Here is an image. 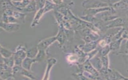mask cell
I'll return each instance as SVG.
<instances>
[{
	"label": "cell",
	"instance_id": "cell-9",
	"mask_svg": "<svg viewBox=\"0 0 128 80\" xmlns=\"http://www.w3.org/2000/svg\"><path fill=\"white\" fill-rule=\"evenodd\" d=\"M112 8L111 6H106L104 8H90V9H85L83 11V14L84 15H90L92 16H95L97 14L107 11V10H110Z\"/></svg>",
	"mask_w": 128,
	"mask_h": 80
},
{
	"label": "cell",
	"instance_id": "cell-26",
	"mask_svg": "<svg viewBox=\"0 0 128 80\" xmlns=\"http://www.w3.org/2000/svg\"><path fill=\"white\" fill-rule=\"evenodd\" d=\"M3 64L6 65L7 66L12 68L14 65V59L13 55L11 56L10 58H4L3 60Z\"/></svg>",
	"mask_w": 128,
	"mask_h": 80
},
{
	"label": "cell",
	"instance_id": "cell-3",
	"mask_svg": "<svg viewBox=\"0 0 128 80\" xmlns=\"http://www.w3.org/2000/svg\"><path fill=\"white\" fill-rule=\"evenodd\" d=\"M126 24V20L120 17H118L111 21L104 22V25L105 30L117 28H122V26Z\"/></svg>",
	"mask_w": 128,
	"mask_h": 80
},
{
	"label": "cell",
	"instance_id": "cell-11",
	"mask_svg": "<svg viewBox=\"0 0 128 80\" xmlns=\"http://www.w3.org/2000/svg\"><path fill=\"white\" fill-rule=\"evenodd\" d=\"M111 6L114 10H127L128 7L127 0H120L115 2L111 4Z\"/></svg>",
	"mask_w": 128,
	"mask_h": 80
},
{
	"label": "cell",
	"instance_id": "cell-16",
	"mask_svg": "<svg viewBox=\"0 0 128 80\" xmlns=\"http://www.w3.org/2000/svg\"><path fill=\"white\" fill-rule=\"evenodd\" d=\"M35 11H36L35 0H30L29 4L22 10L21 12L26 14V12H31Z\"/></svg>",
	"mask_w": 128,
	"mask_h": 80
},
{
	"label": "cell",
	"instance_id": "cell-17",
	"mask_svg": "<svg viewBox=\"0 0 128 80\" xmlns=\"http://www.w3.org/2000/svg\"><path fill=\"white\" fill-rule=\"evenodd\" d=\"M12 16L16 20H18L20 22H24L26 14L20 11L14 10Z\"/></svg>",
	"mask_w": 128,
	"mask_h": 80
},
{
	"label": "cell",
	"instance_id": "cell-36",
	"mask_svg": "<svg viewBox=\"0 0 128 80\" xmlns=\"http://www.w3.org/2000/svg\"><path fill=\"white\" fill-rule=\"evenodd\" d=\"M0 80H3V79H2V78L0 77Z\"/></svg>",
	"mask_w": 128,
	"mask_h": 80
},
{
	"label": "cell",
	"instance_id": "cell-25",
	"mask_svg": "<svg viewBox=\"0 0 128 80\" xmlns=\"http://www.w3.org/2000/svg\"><path fill=\"white\" fill-rule=\"evenodd\" d=\"M110 52V48L109 45H106V46L100 48V49H98V52L100 53V56H100H108V53Z\"/></svg>",
	"mask_w": 128,
	"mask_h": 80
},
{
	"label": "cell",
	"instance_id": "cell-32",
	"mask_svg": "<svg viewBox=\"0 0 128 80\" xmlns=\"http://www.w3.org/2000/svg\"><path fill=\"white\" fill-rule=\"evenodd\" d=\"M123 40H128V32H127V30L125 29L122 34V36H121Z\"/></svg>",
	"mask_w": 128,
	"mask_h": 80
},
{
	"label": "cell",
	"instance_id": "cell-19",
	"mask_svg": "<svg viewBox=\"0 0 128 80\" xmlns=\"http://www.w3.org/2000/svg\"><path fill=\"white\" fill-rule=\"evenodd\" d=\"M56 6L53 2L52 1H49V0H46L44 6L43 8L44 12V14L46 12L50 11L51 10H54Z\"/></svg>",
	"mask_w": 128,
	"mask_h": 80
},
{
	"label": "cell",
	"instance_id": "cell-20",
	"mask_svg": "<svg viewBox=\"0 0 128 80\" xmlns=\"http://www.w3.org/2000/svg\"><path fill=\"white\" fill-rule=\"evenodd\" d=\"M46 50H38V52L36 57L34 58L36 62H41L44 60L46 56Z\"/></svg>",
	"mask_w": 128,
	"mask_h": 80
},
{
	"label": "cell",
	"instance_id": "cell-34",
	"mask_svg": "<svg viewBox=\"0 0 128 80\" xmlns=\"http://www.w3.org/2000/svg\"><path fill=\"white\" fill-rule=\"evenodd\" d=\"M118 80H128V79L127 78H126V77H125V76H124V77H122V78L119 79Z\"/></svg>",
	"mask_w": 128,
	"mask_h": 80
},
{
	"label": "cell",
	"instance_id": "cell-5",
	"mask_svg": "<svg viewBox=\"0 0 128 80\" xmlns=\"http://www.w3.org/2000/svg\"><path fill=\"white\" fill-rule=\"evenodd\" d=\"M58 32L55 36L56 38V41L58 42L60 47L62 48L64 46L67 40V36L66 34L65 29L63 28L62 26V24L58 25Z\"/></svg>",
	"mask_w": 128,
	"mask_h": 80
},
{
	"label": "cell",
	"instance_id": "cell-28",
	"mask_svg": "<svg viewBox=\"0 0 128 80\" xmlns=\"http://www.w3.org/2000/svg\"><path fill=\"white\" fill-rule=\"evenodd\" d=\"M54 16L56 17V19L58 24V25L61 24L64 20V16L56 10H54Z\"/></svg>",
	"mask_w": 128,
	"mask_h": 80
},
{
	"label": "cell",
	"instance_id": "cell-2",
	"mask_svg": "<svg viewBox=\"0 0 128 80\" xmlns=\"http://www.w3.org/2000/svg\"><path fill=\"white\" fill-rule=\"evenodd\" d=\"M82 6L85 9L98 8L110 6L109 2L102 0H84L82 2Z\"/></svg>",
	"mask_w": 128,
	"mask_h": 80
},
{
	"label": "cell",
	"instance_id": "cell-24",
	"mask_svg": "<svg viewBox=\"0 0 128 80\" xmlns=\"http://www.w3.org/2000/svg\"><path fill=\"white\" fill-rule=\"evenodd\" d=\"M19 74L25 77H26L28 78L30 80H36V78H34V75L32 74L31 72L30 71L27 70L23 68H22Z\"/></svg>",
	"mask_w": 128,
	"mask_h": 80
},
{
	"label": "cell",
	"instance_id": "cell-35",
	"mask_svg": "<svg viewBox=\"0 0 128 80\" xmlns=\"http://www.w3.org/2000/svg\"><path fill=\"white\" fill-rule=\"evenodd\" d=\"M2 30H2L0 28V32H2Z\"/></svg>",
	"mask_w": 128,
	"mask_h": 80
},
{
	"label": "cell",
	"instance_id": "cell-23",
	"mask_svg": "<svg viewBox=\"0 0 128 80\" xmlns=\"http://www.w3.org/2000/svg\"><path fill=\"white\" fill-rule=\"evenodd\" d=\"M0 54L4 58H8L13 55V52L10 50L2 46L0 49Z\"/></svg>",
	"mask_w": 128,
	"mask_h": 80
},
{
	"label": "cell",
	"instance_id": "cell-37",
	"mask_svg": "<svg viewBox=\"0 0 128 80\" xmlns=\"http://www.w3.org/2000/svg\"><path fill=\"white\" fill-rule=\"evenodd\" d=\"M2 46H1V44H0V48H2Z\"/></svg>",
	"mask_w": 128,
	"mask_h": 80
},
{
	"label": "cell",
	"instance_id": "cell-33",
	"mask_svg": "<svg viewBox=\"0 0 128 80\" xmlns=\"http://www.w3.org/2000/svg\"><path fill=\"white\" fill-rule=\"evenodd\" d=\"M3 60H4V58L0 54V64H3Z\"/></svg>",
	"mask_w": 128,
	"mask_h": 80
},
{
	"label": "cell",
	"instance_id": "cell-21",
	"mask_svg": "<svg viewBox=\"0 0 128 80\" xmlns=\"http://www.w3.org/2000/svg\"><path fill=\"white\" fill-rule=\"evenodd\" d=\"M78 57L74 52L68 54L66 56V60L70 64H76L78 61Z\"/></svg>",
	"mask_w": 128,
	"mask_h": 80
},
{
	"label": "cell",
	"instance_id": "cell-30",
	"mask_svg": "<svg viewBox=\"0 0 128 80\" xmlns=\"http://www.w3.org/2000/svg\"><path fill=\"white\" fill-rule=\"evenodd\" d=\"M46 0H35L36 11L40 9L43 8Z\"/></svg>",
	"mask_w": 128,
	"mask_h": 80
},
{
	"label": "cell",
	"instance_id": "cell-38",
	"mask_svg": "<svg viewBox=\"0 0 128 80\" xmlns=\"http://www.w3.org/2000/svg\"><path fill=\"white\" fill-rule=\"evenodd\" d=\"M28 80H30V79H28Z\"/></svg>",
	"mask_w": 128,
	"mask_h": 80
},
{
	"label": "cell",
	"instance_id": "cell-8",
	"mask_svg": "<svg viewBox=\"0 0 128 80\" xmlns=\"http://www.w3.org/2000/svg\"><path fill=\"white\" fill-rule=\"evenodd\" d=\"M56 62H57V60L54 58H49L47 60L46 66L44 74L42 80H49L50 72L52 68L56 64Z\"/></svg>",
	"mask_w": 128,
	"mask_h": 80
},
{
	"label": "cell",
	"instance_id": "cell-39",
	"mask_svg": "<svg viewBox=\"0 0 128 80\" xmlns=\"http://www.w3.org/2000/svg\"></svg>",
	"mask_w": 128,
	"mask_h": 80
},
{
	"label": "cell",
	"instance_id": "cell-12",
	"mask_svg": "<svg viewBox=\"0 0 128 80\" xmlns=\"http://www.w3.org/2000/svg\"><path fill=\"white\" fill-rule=\"evenodd\" d=\"M44 14V12L42 8L40 9L37 11H36V13L30 24V27L34 28L36 26L39 24L40 20Z\"/></svg>",
	"mask_w": 128,
	"mask_h": 80
},
{
	"label": "cell",
	"instance_id": "cell-10",
	"mask_svg": "<svg viewBox=\"0 0 128 80\" xmlns=\"http://www.w3.org/2000/svg\"><path fill=\"white\" fill-rule=\"evenodd\" d=\"M97 41L91 42H90L85 43L83 44H80L78 46L79 48H80L83 52L86 54L88 53L97 48Z\"/></svg>",
	"mask_w": 128,
	"mask_h": 80
},
{
	"label": "cell",
	"instance_id": "cell-18",
	"mask_svg": "<svg viewBox=\"0 0 128 80\" xmlns=\"http://www.w3.org/2000/svg\"><path fill=\"white\" fill-rule=\"evenodd\" d=\"M0 7L4 10L6 9H10L13 10L18 11V10L13 6L10 0H3L0 2Z\"/></svg>",
	"mask_w": 128,
	"mask_h": 80
},
{
	"label": "cell",
	"instance_id": "cell-31",
	"mask_svg": "<svg viewBox=\"0 0 128 80\" xmlns=\"http://www.w3.org/2000/svg\"><path fill=\"white\" fill-rule=\"evenodd\" d=\"M13 10H10V9H6V10H4V12L3 14H6L7 16H12V14H13Z\"/></svg>",
	"mask_w": 128,
	"mask_h": 80
},
{
	"label": "cell",
	"instance_id": "cell-29",
	"mask_svg": "<svg viewBox=\"0 0 128 80\" xmlns=\"http://www.w3.org/2000/svg\"><path fill=\"white\" fill-rule=\"evenodd\" d=\"M72 75L77 80H91L86 77L83 74L82 72H78L73 74Z\"/></svg>",
	"mask_w": 128,
	"mask_h": 80
},
{
	"label": "cell",
	"instance_id": "cell-27",
	"mask_svg": "<svg viewBox=\"0 0 128 80\" xmlns=\"http://www.w3.org/2000/svg\"><path fill=\"white\" fill-rule=\"evenodd\" d=\"M100 60L101 61L102 67L106 68H109V58L108 56H100Z\"/></svg>",
	"mask_w": 128,
	"mask_h": 80
},
{
	"label": "cell",
	"instance_id": "cell-13",
	"mask_svg": "<svg viewBox=\"0 0 128 80\" xmlns=\"http://www.w3.org/2000/svg\"><path fill=\"white\" fill-rule=\"evenodd\" d=\"M36 62V61L34 58H30L28 57H26L22 62V64H21V66L27 70L30 71L31 70V66L32 64Z\"/></svg>",
	"mask_w": 128,
	"mask_h": 80
},
{
	"label": "cell",
	"instance_id": "cell-6",
	"mask_svg": "<svg viewBox=\"0 0 128 80\" xmlns=\"http://www.w3.org/2000/svg\"><path fill=\"white\" fill-rule=\"evenodd\" d=\"M56 41L55 36H50L40 41L36 45L38 50H46L48 48Z\"/></svg>",
	"mask_w": 128,
	"mask_h": 80
},
{
	"label": "cell",
	"instance_id": "cell-7",
	"mask_svg": "<svg viewBox=\"0 0 128 80\" xmlns=\"http://www.w3.org/2000/svg\"><path fill=\"white\" fill-rule=\"evenodd\" d=\"M0 28L3 30L8 32H12L18 31L20 28V25L19 24L4 23L0 22Z\"/></svg>",
	"mask_w": 128,
	"mask_h": 80
},
{
	"label": "cell",
	"instance_id": "cell-4",
	"mask_svg": "<svg viewBox=\"0 0 128 80\" xmlns=\"http://www.w3.org/2000/svg\"><path fill=\"white\" fill-rule=\"evenodd\" d=\"M78 66L80 70V72H86L96 77L100 76L99 72L93 66L90 60H87L82 64H78Z\"/></svg>",
	"mask_w": 128,
	"mask_h": 80
},
{
	"label": "cell",
	"instance_id": "cell-22",
	"mask_svg": "<svg viewBox=\"0 0 128 80\" xmlns=\"http://www.w3.org/2000/svg\"><path fill=\"white\" fill-rule=\"evenodd\" d=\"M38 52V49L37 48L36 46H34L32 48H30L28 49L26 51V57L34 58L36 55L37 54V53Z\"/></svg>",
	"mask_w": 128,
	"mask_h": 80
},
{
	"label": "cell",
	"instance_id": "cell-1",
	"mask_svg": "<svg viewBox=\"0 0 128 80\" xmlns=\"http://www.w3.org/2000/svg\"><path fill=\"white\" fill-rule=\"evenodd\" d=\"M26 48L23 45H18L13 52L14 65L21 66L22 60L26 57Z\"/></svg>",
	"mask_w": 128,
	"mask_h": 80
},
{
	"label": "cell",
	"instance_id": "cell-14",
	"mask_svg": "<svg viewBox=\"0 0 128 80\" xmlns=\"http://www.w3.org/2000/svg\"><path fill=\"white\" fill-rule=\"evenodd\" d=\"M11 2L13 6L18 10V11L22 12V10L24 8L29 4L30 0H11Z\"/></svg>",
	"mask_w": 128,
	"mask_h": 80
},
{
	"label": "cell",
	"instance_id": "cell-15",
	"mask_svg": "<svg viewBox=\"0 0 128 80\" xmlns=\"http://www.w3.org/2000/svg\"><path fill=\"white\" fill-rule=\"evenodd\" d=\"M122 40H123V39L122 38H121L118 40L111 42L108 44L110 51L115 52V51L118 50L120 48V44Z\"/></svg>",
	"mask_w": 128,
	"mask_h": 80
}]
</instances>
